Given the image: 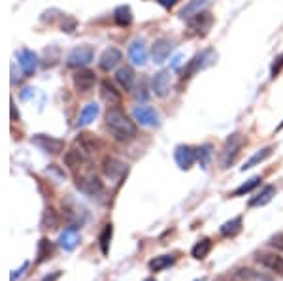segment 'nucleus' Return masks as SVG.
<instances>
[{
    "label": "nucleus",
    "mask_w": 283,
    "mask_h": 281,
    "mask_svg": "<svg viewBox=\"0 0 283 281\" xmlns=\"http://www.w3.org/2000/svg\"><path fill=\"white\" fill-rule=\"evenodd\" d=\"M270 245H272L274 249H278V251H283V232H278L276 236H272V240L268 241Z\"/></svg>",
    "instance_id": "37"
},
{
    "label": "nucleus",
    "mask_w": 283,
    "mask_h": 281,
    "mask_svg": "<svg viewBox=\"0 0 283 281\" xmlns=\"http://www.w3.org/2000/svg\"><path fill=\"white\" fill-rule=\"evenodd\" d=\"M151 85H153V93H155L157 96L164 98V96L170 93V72L162 70L159 72V74H155Z\"/></svg>",
    "instance_id": "16"
},
{
    "label": "nucleus",
    "mask_w": 283,
    "mask_h": 281,
    "mask_svg": "<svg viewBox=\"0 0 283 281\" xmlns=\"http://www.w3.org/2000/svg\"><path fill=\"white\" fill-rule=\"evenodd\" d=\"M215 60H217V51L213 49V47L202 49L200 53H196V55L187 62V66H185V70H183L182 78L183 80H185V78H191L192 74H196V72H200V70H204V68H208V66H212Z\"/></svg>",
    "instance_id": "2"
},
{
    "label": "nucleus",
    "mask_w": 283,
    "mask_h": 281,
    "mask_svg": "<svg viewBox=\"0 0 283 281\" xmlns=\"http://www.w3.org/2000/svg\"><path fill=\"white\" fill-rule=\"evenodd\" d=\"M61 278V272H53V274H49V276H46L42 281H57Z\"/></svg>",
    "instance_id": "42"
},
{
    "label": "nucleus",
    "mask_w": 283,
    "mask_h": 281,
    "mask_svg": "<svg viewBox=\"0 0 283 281\" xmlns=\"http://www.w3.org/2000/svg\"><path fill=\"white\" fill-rule=\"evenodd\" d=\"M174 49V42L168 38H157L151 46V57L155 60V64H162L164 60L170 57V53Z\"/></svg>",
    "instance_id": "10"
},
{
    "label": "nucleus",
    "mask_w": 283,
    "mask_h": 281,
    "mask_svg": "<svg viewBox=\"0 0 283 281\" xmlns=\"http://www.w3.org/2000/svg\"><path fill=\"white\" fill-rule=\"evenodd\" d=\"M111 236H113V225L108 223V225L104 227V231L100 232V238H98V241H100V249L104 255H108V251H110Z\"/></svg>",
    "instance_id": "33"
},
{
    "label": "nucleus",
    "mask_w": 283,
    "mask_h": 281,
    "mask_svg": "<svg viewBox=\"0 0 283 281\" xmlns=\"http://www.w3.org/2000/svg\"><path fill=\"white\" fill-rule=\"evenodd\" d=\"M212 251V240L210 238H204V240L196 241V245L192 247V257L196 259V261H202L208 257V253Z\"/></svg>",
    "instance_id": "30"
},
{
    "label": "nucleus",
    "mask_w": 283,
    "mask_h": 281,
    "mask_svg": "<svg viewBox=\"0 0 283 281\" xmlns=\"http://www.w3.org/2000/svg\"><path fill=\"white\" fill-rule=\"evenodd\" d=\"M11 121H17V108L13 102H11Z\"/></svg>",
    "instance_id": "45"
},
{
    "label": "nucleus",
    "mask_w": 283,
    "mask_h": 281,
    "mask_svg": "<svg viewBox=\"0 0 283 281\" xmlns=\"http://www.w3.org/2000/svg\"><path fill=\"white\" fill-rule=\"evenodd\" d=\"M134 70H132L131 66H121L119 70L115 72V81L121 85L123 91H132L134 87Z\"/></svg>",
    "instance_id": "24"
},
{
    "label": "nucleus",
    "mask_w": 283,
    "mask_h": 281,
    "mask_svg": "<svg viewBox=\"0 0 283 281\" xmlns=\"http://www.w3.org/2000/svg\"><path fill=\"white\" fill-rule=\"evenodd\" d=\"M106 127L110 134L119 141H131L136 136V125L132 123L121 108H110L106 111Z\"/></svg>",
    "instance_id": "1"
},
{
    "label": "nucleus",
    "mask_w": 283,
    "mask_h": 281,
    "mask_svg": "<svg viewBox=\"0 0 283 281\" xmlns=\"http://www.w3.org/2000/svg\"><path fill=\"white\" fill-rule=\"evenodd\" d=\"M174 262H176V257L172 255H161V257H155L149 261V268L153 272H162L166 270V268H170Z\"/></svg>",
    "instance_id": "29"
},
{
    "label": "nucleus",
    "mask_w": 283,
    "mask_h": 281,
    "mask_svg": "<svg viewBox=\"0 0 283 281\" xmlns=\"http://www.w3.org/2000/svg\"><path fill=\"white\" fill-rule=\"evenodd\" d=\"M123 60V53L117 47H108L100 55V60H98V66H100L104 72H110L113 70L119 62Z\"/></svg>",
    "instance_id": "13"
},
{
    "label": "nucleus",
    "mask_w": 283,
    "mask_h": 281,
    "mask_svg": "<svg viewBox=\"0 0 283 281\" xmlns=\"http://www.w3.org/2000/svg\"><path fill=\"white\" fill-rule=\"evenodd\" d=\"M243 145H245V138H243L242 134H233L227 143H225V147H223V155H221V166L223 168H229L231 164L234 162V159L238 157V153L242 149Z\"/></svg>",
    "instance_id": "4"
},
{
    "label": "nucleus",
    "mask_w": 283,
    "mask_h": 281,
    "mask_svg": "<svg viewBox=\"0 0 283 281\" xmlns=\"http://www.w3.org/2000/svg\"><path fill=\"white\" fill-rule=\"evenodd\" d=\"M219 232H221L225 238H234L236 234L242 232V217H234L231 221H227L221 229H219Z\"/></svg>",
    "instance_id": "28"
},
{
    "label": "nucleus",
    "mask_w": 283,
    "mask_h": 281,
    "mask_svg": "<svg viewBox=\"0 0 283 281\" xmlns=\"http://www.w3.org/2000/svg\"><path fill=\"white\" fill-rule=\"evenodd\" d=\"M76 187H78V191H81L83 194H89V196H96L104 189L100 178L91 170H85L76 176Z\"/></svg>",
    "instance_id": "3"
},
{
    "label": "nucleus",
    "mask_w": 283,
    "mask_h": 281,
    "mask_svg": "<svg viewBox=\"0 0 283 281\" xmlns=\"http://www.w3.org/2000/svg\"><path fill=\"white\" fill-rule=\"evenodd\" d=\"M280 129H283V123H282V125H280V127H278V131H280Z\"/></svg>",
    "instance_id": "46"
},
{
    "label": "nucleus",
    "mask_w": 283,
    "mask_h": 281,
    "mask_svg": "<svg viewBox=\"0 0 283 281\" xmlns=\"http://www.w3.org/2000/svg\"><path fill=\"white\" fill-rule=\"evenodd\" d=\"M182 62H183V55H176V57L172 59V64H170V66H172V70H178V68L182 66Z\"/></svg>",
    "instance_id": "41"
},
{
    "label": "nucleus",
    "mask_w": 283,
    "mask_h": 281,
    "mask_svg": "<svg viewBox=\"0 0 283 281\" xmlns=\"http://www.w3.org/2000/svg\"><path fill=\"white\" fill-rule=\"evenodd\" d=\"M51 253H53V243L47 238H42L38 241V259H36V262L40 264V262L47 261L51 257Z\"/></svg>",
    "instance_id": "32"
},
{
    "label": "nucleus",
    "mask_w": 283,
    "mask_h": 281,
    "mask_svg": "<svg viewBox=\"0 0 283 281\" xmlns=\"http://www.w3.org/2000/svg\"><path fill=\"white\" fill-rule=\"evenodd\" d=\"M213 25V15L208 11H202L198 15H194L189 19V34L191 36H206L208 30L212 29Z\"/></svg>",
    "instance_id": "7"
},
{
    "label": "nucleus",
    "mask_w": 283,
    "mask_h": 281,
    "mask_svg": "<svg viewBox=\"0 0 283 281\" xmlns=\"http://www.w3.org/2000/svg\"><path fill=\"white\" fill-rule=\"evenodd\" d=\"M274 196H276V187H274V185H266V187H263V191L257 192L251 200H249V208L264 206V204H268V202L272 200Z\"/></svg>",
    "instance_id": "26"
},
{
    "label": "nucleus",
    "mask_w": 283,
    "mask_h": 281,
    "mask_svg": "<svg viewBox=\"0 0 283 281\" xmlns=\"http://www.w3.org/2000/svg\"><path fill=\"white\" fill-rule=\"evenodd\" d=\"M93 59H94V49L91 46H80L68 53L66 62L72 68H85L87 64H91Z\"/></svg>",
    "instance_id": "5"
},
{
    "label": "nucleus",
    "mask_w": 283,
    "mask_h": 281,
    "mask_svg": "<svg viewBox=\"0 0 283 281\" xmlns=\"http://www.w3.org/2000/svg\"><path fill=\"white\" fill-rule=\"evenodd\" d=\"M32 94H34V89H25L21 93V98H23V100H29Z\"/></svg>",
    "instance_id": "43"
},
{
    "label": "nucleus",
    "mask_w": 283,
    "mask_h": 281,
    "mask_svg": "<svg viewBox=\"0 0 283 281\" xmlns=\"http://www.w3.org/2000/svg\"><path fill=\"white\" fill-rule=\"evenodd\" d=\"M274 153V147L272 145H268V147H263V149H259L257 153H253L251 157L247 159V161L243 162V166H242V172L245 170H251V168H255V166H259L261 162H264L270 155Z\"/></svg>",
    "instance_id": "23"
},
{
    "label": "nucleus",
    "mask_w": 283,
    "mask_h": 281,
    "mask_svg": "<svg viewBox=\"0 0 283 281\" xmlns=\"http://www.w3.org/2000/svg\"><path fill=\"white\" fill-rule=\"evenodd\" d=\"M132 117L136 123H140L142 127H159L161 125V117L151 106H136L132 111Z\"/></svg>",
    "instance_id": "6"
},
{
    "label": "nucleus",
    "mask_w": 283,
    "mask_h": 281,
    "mask_svg": "<svg viewBox=\"0 0 283 281\" xmlns=\"http://www.w3.org/2000/svg\"><path fill=\"white\" fill-rule=\"evenodd\" d=\"M147 96H149V93H145V89L142 87V89H138V93H134V98L140 102H145L147 100Z\"/></svg>",
    "instance_id": "40"
},
{
    "label": "nucleus",
    "mask_w": 283,
    "mask_h": 281,
    "mask_svg": "<svg viewBox=\"0 0 283 281\" xmlns=\"http://www.w3.org/2000/svg\"><path fill=\"white\" fill-rule=\"evenodd\" d=\"M98 113H100V106H98L96 102L87 104V106L81 110L80 117H78V123H76V127H87V125H91L93 121L98 117Z\"/></svg>",
    "instance_id": "22"
},
{
    "label": "nucleus",
    "mask_w": 283,
    "mask_h": 281,
    "mask_svg": "<svg viewBox=\"0 0 283 281\" xmlns=\"http://www.w3.org/2000/svg\"><path fill=\"white\" fill-rule=\"evenodd\" d=\"M76 27H78V21L74 19V17H70V15H64V19H62V30H64V32H74Z\"/></svg>",
    "instance_id": "36"
},
{
    "label": "nucleus",
    "mask_w": 283,
    "mask_h": 281,
    "mask_svg": "<svg viewBox=\"0 0 283 281\" xmlns=\"http://www.w3.org/2000/svg\"><path fill=\"white\" fill-rule=\"evenodd\" d=\"M282 68H283V55H280L272 64V78H276V76L282 72Z\"/></svg>",
    "instance_id": "38"
},
{
    "label": "nucleus",
    "mask_w": 283,
    "mask_h": 281,
    "mask_svg": "<svg viewBox=\"0 0 283 281\" xmlns=\"http://www.w3.org/2000/svg\"><path fill=\"white\" fill-rule=\"evenodd\" d=\"M19 64L21 68H23V72H25V76H32L34 70L38 68V55L31 49H21Z\"/></svg>",
    "instance_id": "19"
},
{
    "label": "nucleus",
    "mask_w": 283,
    "mask_h": 281,
    "mask_svg": "<svg viewBox=\"0 0 283 281\" xmlns=\"http://www.w3.org/2000/svg\"><path fill=\"white\" fill-rule=\"evenodd\" d=\"M94 83H96V76H94V72L87 70V68H80L74 74V87L78 93H89L93 91Z\"/></svg>",
    "instance_id": "11"
},
{
    "label": "nucleus",
    "mask_w": 283,
    "mask_h": 281,
    "mask_svg": "<svg viewBox=\"0 0 283 281\" xmlns=\"http://www.w3.org/2000/svg\"><path fill=\"white\" fill-rule=\"evenodd\" d=\"M212 155H213V147L210 143H204V145H200L196 149V159H198L202 168H208V164L212 161Z\"/></svg>",
    "instance_id": "31"
},
{
    "label": "nucleus",
    "mask_w": 283,
    "mask_h": 281,
    "mask_svg": "<svg viewBox=\"0 0 283 281\" xmlns=\"http://www.w3.org/2000/svg\"><path fill=\"white\" fill-rule=\"evenodd\" d=\"M157 2H159L161 6H164V8H172L178 0H157Z\"/></svg>",
    "instance_id": "44"
},
{
    "label": "nucleus",
    "mask_w": 283,
    "mask_h": 281,
    "mask_svg": "<svg viewBox=\"0 0 283 281\" xmlns=\"http://www.w3.org/2000/svg\"><path fill=\"white\" fill-rule=\"evenodd\" d=\"M113 21L119 25V27H129L132 23V10L131 6L123 4V6H117L115 11H113Z\"/></svg>",
    "instance_id": "27"
},
{
    "label": "nucleus",
    "mask_w": 283,
    "mask_h": 281,
    "mask_svg": "<svg viewBox=\"0 0 283 281\" xmlns=\"http://www.w3.org/2000/svg\"><path fill=\"white\" fill-rule=\"evenodd\" d=\"M62 162L64 166H68L70 170H80L81 166L87 162V157H85V151L80 149H68L62 157Z\"/></svg>",
    "instance_id": "20"
},
{
    "label": "nucleus",
    "mask_w": 283,
    "mask_h": 281,
    "mask_svg": "<svg viewBox=\"0 0 283 281\" xmlns=\"http://www.w3.org/2000/svg\"><path fill=\"white\" fill-rule=\"evenodd\" d=\"M80 243V229L78 227H66L61 232V238H59V245H61L64 251H74L76 245Z\"/></svg>",
    "instance_id": "14"
},
{
    "label": "nucleus",
    "mask_w": 283,
    "mask_h": 281,
    "mask_svg": "<svg viewBox=\"0 0 283 281\" xmlns=\"http://www.w3.org/2000/svg\"><path fill=\"white\" fill-rule=\"evenodd\" d=\"M129 57H131L134 66H143V64H145V60H147V49H145L143 40L132 42L131 46H129Z\"/></svg>",
    "instance_id": "18"
},
{
    "label": "nucleus",
    "mask_w": 283,
    "mask_h": 281,
    "mask_svg": "<svg viewBox=\"0 0 283 281\" xmlns=\"http://www.w3.org/2000/svg\"><path fill=\"white\" fill-rule=\"evenodd\" d=\"M145 281H155V280H151V278H149V280H145Z\"/></svg>",
    "instance_id": "47"
},
{
    "label": "nucleus",
    "mask_w": 283,
    "mask_h": 281,
    "mask_svg": "<svg viewBox=\"0 0 283 281\" xmlns=\"http://www.w3.org/2000/svg\"><path fill=\"white\" fill-rule=\"evenodd\" d=\"M27 268H29V262H25V264H23V266H21V270H15V272H11L10 280H11V281H15V280H17V278H21V276H23V272L27 270Z\"/></svg>",
    "instance_id": "39"
},
{
    "label": "nucleus",
    "mask_w": 283,
    "mask_h": 281,
    "mask_svg": "<svg viewBox=\"0 0 283 281\" xmlns=\"http://www.w3.org/2000/svg\"><path fill=\"white\" fill-rule=\"evenodd\" d=\"M32 143L38 145L42 151L51 153V155H57V153H61L64 149V140L53 138V136H47V134H36V136H32Z\"/></svg>",
    "instance_id": "9"
},
{
    "label": "nucleus",
    "mask_w": 283,
    "mask_h": 281,
    "mask_svg": "<svg viewBox=\"0 0 283 281\" xmlns=\"http://www.w3.org/2000/svg\"><path fill=\"white\" fill-rule=\"evenodd\" d=\"M102 172H104V176L111 181H119L127 174V164L119 159H115V157H106L104 161H102Z\"/></svg>",
    "instance_id": "8"
},
{
    "label": "nucleus",
    "mask_w": 283,
    "mask_h": 281,
    "mask_svg": "<svg viewBox=\"0 0 283 281\" xmlns=\"http://www.w3.org/2000/svg\"><path fill=\"white\" fill-rule=\"evenodd\" d=\"M57 223H59V217H57L55 210H46L44 219H42V225H44L46 229H55V227H57Z\"/></svg>",
    "instance_id": "35"
},
{
    "label": "nucleus",
    "mask_w": 283,
    "mask_h": 281,
    "mask_svg": "<svg viewBox=\"0 0 283 281\" xmlns=\"http://www.w3.org/2000/svg\"><path fill=\"white\" fill-rule=\"evenodd\" d=\"M174 159L182 170H189L196 161V149H192L191 145H178L174 151Z\"/></svg>",
    "instance_id": "12"
},
{
    "label": "nucleus",
    "mask_w": 283,
    "mask_h": 281,
    "mask_svg": "<svg viewBox=\"0 0 283 281\" xmlns=\"http://www.w3.org/2000/svg\"><path fill=\"white\" fill-rule=\"evenodd\" d=\"M257 185H261V176H255L251 180H247L245 183H242L236 191H234V196H242V194H247V192H251Z\"/></svg>",
    "instance_id": "34"
},
{
    "label": "nucleus",
    "mask_w": 283,
    "mask_h": 281,
    "mask_svg": "<svg viewBox=\"0 0 283 281\" xmlns=\"http://www.w3.org/2000/svg\"><path fill=\"white\" fill-rule=\"evenodd\" d=\"M100 94L110 106H117V104L121 102V93L115 91V87L111 85L110 81H102L100 83Z\"/></svg>",
    "instance_id": "25"
},
{
    "label": "nucleus",
    "mask_w": 283,
    "mask_h": 281,
    "mask_svg": "<svg viewBox=\"0 0 283 281\" xmlns=\"http://www.w3.org/2000/svg\"><path fill=\"white\" fill-rule=\"evenodd\" d=\"M78 145H80L81 151H85V153L93 155V153H96V151L102 147V141L98 140L96 136L89 134V132H83V134L78 136Z\"/></svg>",
    "instance_id": "21"
},
{
    "label": "nucleus",
    "mask_w": 283,
    "mask_h": 281,
    "mask_svg": "<svg viewBox=\"0 0 283 281\" xmlns=\"http://www.w3.org/2000/svg\"><path fill=\"white\" fill-rule=\"evenodd\" d=\"M257 262L263 264L264 268L276 272L278 276H283V257L276 255V253H261L257 255Z\"/></svg>",
    "instance_id": "15"
},
{
    "label": "nucleus",
    "mask_w": 283,
    "mask_h": 281,
    "mask_svg": "<svg viewBox=\"0 0 283 281\" xmlns=\"http://www.w3.org/2000/svg\"><path fill=\"white\" fill-rule=\"evenodd\" d=\"M212 2L213 0H189V2L182 8V11H180V17H183V19H191L194 15L202 13Z\"/></svg>",
    "instance_id": "17"
}]
</instances>
